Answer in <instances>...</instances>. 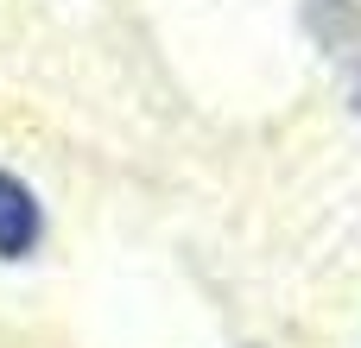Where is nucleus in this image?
Masks as SVG:
<instances>
[{
    "label": "nucleus",
    "mask_w": 361,
    "mask_h": 348,
    "mask_svg": "<svg viewBox=\"0 0 361 348\" xmlns=\"http://www.w3.org/2000/svg\"><path fill=\"white\" fill-rule=\"evenodd\" d=\"M44 241V209L25 178L0 171V260H32Z\"/></svg>",
    "instance_id": "1"
},
{
    "label": "nucleus",
    "mask_w": 361,
    "mask_h": 348,
    "mask_svg": "<svg viewBox=\"0 0 361 348\" xmlns=\"http://www.w3.org/2000/svg\"><path fill=\"white\" fill-rule=\"evenodd\" d=\"M305 19L324 51H343V57L361 51V0H305Z\"/></svg>",
    "instance_id": "2"
},
{
    "label": "nucleus",
    "mask_w": 361,
    "mask_h": 348,
    "mask_svg": "<svg viewBox=\"0 0 361 348\" xmlns=\"http://www.w3.org/2000/svg\"><path fill=\"white\" fill-rule=\"evenodd\" d=\"M355 114H361V89H355Z\"/></svg>",
    "instance_id": "3"
}]
</instances>
